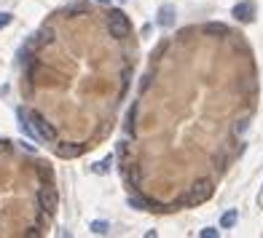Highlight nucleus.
I'll return each instance as SVG.
<instances>
[{
    "mask_svg": "<svg viewBox=\"0 0 263 238\" xmlns=\"http://www.w3.org/2000/svg\"><path fill=\"white\" fill-rule=\"evenodd\" d=\"M108 30H110V35H113V38H127L129 30H132L127 14H124V11H110V16H108Z\"/></svg>",
    "mask_w": 263,
    "mask_h": 238,
    "instance_id": "f257e3e1",
    "label": "nucleus"
},
{
    "mask_svg": "<svg viewBox=\"0 0 263 238\" xmlns=\"http://www.w3.org/2000/svg\"><path fill=\"white\" fill-rule=\"evenodd\" d=\"M30 121H32V129H35V134L41 137V140H46V142H54L57 140V129L46 121L41 112H30Z\"/></svg>",
    "mask_w": 263,
    "mask_h": 238,
    "instance_id": "f03ea898",
    "label": "nucleus"
},
{
    "mask_svg": "<svg viewBox=\"0 0 263 238\" xmlns=\"http://www.w3.org/2000/svg\"><path fill=\"white\" fill-rule=\"evenodd\" d=\"M209 195H212V182H209V180H199L194 188H191L186 203H204Z\"/></svg>",
    "mask_w": 263,
    "mask_h": 238,
    "instance_id": "7ed1b4c3",
    "label": "nucleus"
},
{
    "mask_svg": "<svg viewBox=\"0 0 263 238\" xmlns=\"http://www.w3.org/2000/svg\"><path fill=\"white\" fill-rule=\"evenodd\" d=\"M38 203H41V209L46 211V214H54L57 203H59L57 190L54 188H41V193H38Z\"/></svg>",
    "mask_w": 263,
    "mask_h": 238,
    "instance_id": "20e7f679",
    "label": "nucleus"
},
{
    "mask_svg": "<svg viewBox=\"0 0 263 238\" xmlns=\"http://www.w3.org/2000/svg\"><path fill=\"white\" fill-rule=\"evenodd\" d=\"M253 16H255L253 0H242V3L234 5V19H239V22H253Z\"/></svg>",
    "mask_w": 263,
    "mask_h": 238,
    "instance_id": "39448f33",
    "label": "nucleus"
},
{
    "mask_svg": "<svg viewBox=\"0 0 263 238\" xmlns=\"http://www.w3.org/2000/svg\"><path fill=\"white\" fill-rule=\"evenodd\" d=\"M175 8H172V5H164V8L159 11V24H161V27H172V24H175Z\"/></svg>",
    "mask_w": 263,
    "mask_h": 238,
    "instance_id": "423d86ee",
    "label": "nucleus"
},
{
    "mask_svg": "<svg viewBox=\"0 0 263 238\" xmlns=\"http://www.w3.org/2000/svg\"><path fill=\"white\" fill-rule=\"evenodd\" d=\"M59 158H75L83 153V144H62V147H57Z\"/></svg>",
    "mask_w": 263,
    "mask_h": 238,
    "instance_id": "0eeeda50",
    "label": "nucleus"
},
{
    "mask_svg": "<svg viewBox=\"0 0 263 238\" xmlns=\"http://www.w3.org/2000/svg\"><path fill=\"white\" fill-rule=\"evenodd\" d=\"M204 32L207 35H228V27L220 22H209V24H204Z\"/></svg>",
    "mask_w": 263,
    "mask_h": 238,
    "instance_id": "6e6552de",
    "label": "nucleus"
},
{
    "mask_svg": "<svg viewBox=\"0 0 263 238\" xmlns=\"http://www.w3.org/2000/svg\"><path fill=\"white\" fill-rule=\"evenodd\" d=\"M86 11H89L86 3H70L67 8H65V14H67V16H75V14H86Z\"/></svg>",
    "mask_w": 263,
    "mask_h": 238,
    "instance_id": "1a4fd4ad",
    "label": "nucleus"
},
{
    "mask_svg": "<svg viewBox=\"0 0 263 238\" xmlns=\"http://www.w3.org/2000/svg\"><path fill=\"white\" fill-rule=\"evenodd\" d=\"M236 209H231V211H226V214H223V220H220V228H234L236 225Z\"/></svg>",
    "mask_w": 263,
    "mask_h": 238,
    "instance_id": "9d476101",
    "label": "nucleus"
},
{
    "mask_svg": "<svg viewBox=\"0 0 263 238\" xmlns=\"http://www.w3.org/2000/svg\"><path fill=\"white\" fill-rule=\"evenodd\" d=\"M110 166H113V155H108L105 161L94 163V171H97V174H108V171H110Z\"/></svg>",
    "mask_w": 263,
    "mask_h": 238,
    "instance_id": "9b49d317",
    "label": "nucleus"
},
{
    "mask_svg": "<svg viewBox=\"0 0 263 238\" xmlns=\"http://www.w3.org/2000/svg\"><path fill=\"white\" fill-rule=\"evenodd\" d=\"M51 41H54V32H51V27H46V30L38 32V43H51Z\"/></svg>",
    "mask_w": 263,
    "mask_h": 238,
    "instance_id": "f8f14e48",
    "label": "nucleus"
},
{
    "mask_svg": "<svg viewBox=\"0 0 263 238\" xmlns=\"http://www.w3.org/2000/svg\"><path fill=\"white\" fill-rule=\"evenodd\" d=\"M91 230H94L97 236H105V233H108V222H102V220L91 222Z\"/></svg>",
    "mask_w": 263,
    "mask_h": 238,
    "instance_id": "ddd939ff",
    "label": "nucleus"
},
{
    "mask_svg": "<svg viewBox=\"0 0 263 238\" xmlns=\"http://www.w3.org/2000/svg\"><path fill=\"white\" fill-rule=\"evenodd\" d=\"M129 206L142 211V209H145V201H142V198H137V195H129Z\"/></svg>",
    "mask_w": 263,
    "mask_h": 238,
    "instance_id": "4468645a",
    "label": "nucleus"
},
{
    "mask_svg": "<svg viewBox=\"0 0 263 238\" xmlns=\"http://www.w3.org/2000/svg\"><path fill=\"white\" fill-rule=\"evenodd\" d=\"M11 19H14V16H11L8 11H0V30H3V27H8V24H11Z\"/></svg>",
    "mask_w": 263,
    "mask_h": 238,
    "instance_id": "2eb2a0df",
    "label": "nucleus"
},
{
    "mask_svg": "<svg viewBox=\"0 0 263 238\" xmlns=\"http://www.w3.org/2000/svg\"><path fill=\"white\" fill-rule=\"evenodd\" d=\"M201 236H204V238H218V236H220V230H215V228H204V230H201Z\"/></svg>",
    "mask_w": 263,
    "mask_h": 238,
    "instance_id": "dca6fc26",
    "label": "nucleus"
},
{
    "mask_svg": "<svg viewBox=\"0 0 263 238\" xmlns=\"http://www.w3.org/2000/svg\"><path fill=\"white\" fill-rule=\"evenodd\" d=\"M245 131H247V118H245V121H239V123L234 126V134H245Z\"/></svg>",
    "mask_w": 263,
    "mask_h": 238,
    "instance_id": "f3484780",
    "label": "nucleus"
},
{
    "mask_svg": "<svg viewBox=\"0 0 263 238\" xmlns=\"http://www.w3.org/2000/svg\"><path fill=\"white\" fill-rule=\"evenodd\" d=\"M127 180H129V182H137V169H132V171H127Z\"/></svg>",
    "mask_w": 263,
    "mask_h": 238,
    "instance_id": "a211bd4d",
    "label": "nucleus"
},
{
    "mask_svg": "<svg viewBox=\"0 0 263 238\" xmlns=\"http://www.w3.org/2000/svg\"><path fill=\"white\" fill-rule=\"evenodd\" d=\"M258 206L263 209V190H261V195H258Z\"/></svg>",
    "mask_w": 263,
    "mask_h": 238,
    "instance_id": "6ab92c4d",
    "label": "nucleus"
},
{
    "mask_svg": "<svg viewBox=\"0 0 263 238\" xmlns=\"http://www.w3.org/2000/svg\"><path fill=\"white\" fill-rule=\"evenodd\" d=\"M97 3H100V5H108V3H110V0H97Z\"/></svg>",
    "mask_w": 263,
    "mask_h": 238,
    "instance_id": "aec40b11",
    "label": "nucleus"
}]
</instances>
